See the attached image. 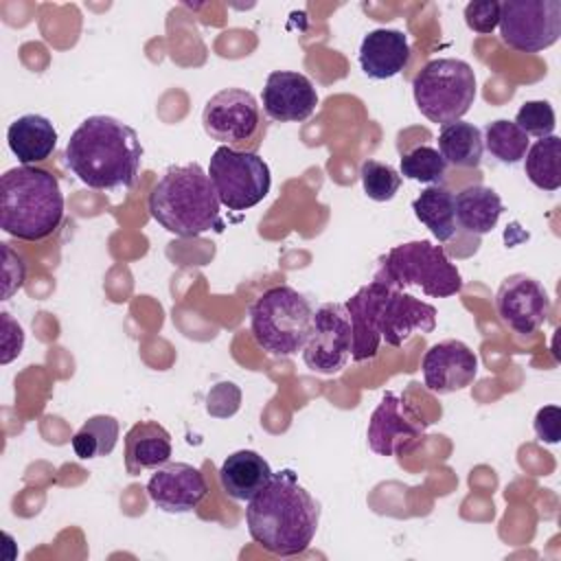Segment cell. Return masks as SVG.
<instances>
[{
  "instance_id": "ffe728a7",
  "label": "cell",
  "mask_w": 561,
  "mask_h": 561,
  "mask_svg": "<svg viewBox=\"0 0 561 561\" xmlns=\"http://www.w3.org/2000/svg\"><path fill=\"white\" fill-rule=\"evenodd\" d=\"M272 473L274 471L270 462L261 454L252 449H239L221 462L219 484L228 497L248 502L270 482Z\"/></svg>"
},
{
  "instance_id": "83f0119b",
  "label": "cell",
  "mask_w": 561,
  "mask_h": 561,
  "mask_svg": "<svg viewBox=\"0 0 561 561\" xmlns=\"http://www.w3.org/2000/svg\"><path fill=\"white\" fill-rule=\"evenodd\" d=\"M445 173H447V162L438 153L436 147L419 145V147H414V149H410L408 153L401 156L399 175H403L408 180L434 186V184L443 182Z\"/></svg>"
},
{
  "instance_id": "9c48e42d",
  "label": "cell",
  "mask_w": 561,
  "mask_h": 561,
  "mask_svg": "<svg viewBox=\"0 0 561 561\" xmlns=\"http://www.w3.org/2000/svg\"><path fill=\"white\" fill-rule=\"evenodd\" d=\"M208 178L228 210H248L263 202L272 188L270 167L256 151H237L226 145L213 151Z\"/></svg>"
},
{
  "instance_id": "d6a6232c",
  "label": "cell",
  "mask_w": 561,
  "mask_h": 561,
  "mask_svg": "<svg viewBox=\"0 0 561 561\" xmlns=\"http://www.w3.org/2000/svg\"><path fill=\"white\" fill-rule=\"evenodd\" d=\"M24 346V333L22 327L4 311L2 313V364H9L15 355L22 353Z\"/></svg>"
},
{
  "instance_id": "603a6c76",
  "label": "cell",
  "mask_w": 561,
  "mask_h": 561,
  "mask_svg": "<svg viewBox=\"0 0 561 561\" xmlns=\"http://www.w3.org/2000/svg\"><path fill=\"white\" fill-rule=\"evenodd\" d=\"M438 153L445 158L447 164L476 169L480 167L482 153H484L482 131L473 123H465V121L440 125Z\"/></svg>"
},
{
  "instance_id": "30bf717a",
  "label": "cell",
  "mask_w": 561,
  "mask_h": 561,
  "mask_svg": "<svg viewBox=\"0 0 561 561\" xmlns=\"http://www.w3.org/2000/svg\"><path fill=\"white\" fill-rule=\"evenodd\" d=\"M204 131L237 151H256L265 134L263 114L252 92L226 88L213 94L202 112Z\"/></svg>"
},
{
  "instance_id": "d6986e66",
  "label": "cell",
  "mask_w": 561,
  "mask_h": 561,
  "mask_svg": "<svg viewBox=\"0 0 561 561\" xmlns=\"http://www.w3.org/2000/svg\"><path fill=\"white\" fill-rule=\"evenodd\" d=\"M57 129L42 114L18 116L7 129V145L24 167H35L48 160L57 147Z\"/></svg>"
},
{
  "instance_id": "2e32d148",
  "label": "cell",
  "mask_w": 561,
  "mask_h": 561,
  "mask_svg": "<svg viewBox=\"0 0 561 561\" xmlns=\"http://www.w3.org/2000/svg\"><path fill=\"white\" fill-rule=\"evenodd\" d=\"M263 112L276 123L307 121L318 105L311 79L296 70H272L263 85Z\"/></svg>"
},
{
  "instance_id": "5b68a950",
  "label": "cell",
  "mask_w": 561,
  "mask_h": 561,
  "mask_svg": "<svg viewBox=\"0 0 561 561\" xmlns=\"http://www.w3.org/2000/svg\"><path fill=\"white\" fill-rule=\"evenodd\" d=\"M59 180L39 167H13L0 182V228L20 241H44L64 221Z\"/></svg>"
},
{
  "instance_id": "484cf974",
  "label": "cell",
  "mask_w": 561,
  "mask_h": 561,
  "mask_svg": "<svg viewBox=\"0 0 561 561\" xmlns=\"http://www.w3.org/2000/svg\"><path fill=\"white\" fill-rule=\"evenodd\" d=\"M121 425L110 414L90 416L72 436V449L81 460L110 456L118 443Z\"/></svg>"
},
{
  "instance_id": "7402d4cb",
  "label": "cell",
  "mask_w": 561,
  "mask_h": 561,
  "mask_svg": "<svg viewBox=\"0 0 561 561\" xmlns=\"http://www.w3.org/2000/svg\"><path fill=\"white\" fill-rule=\"evenodd\" d=\"M454 213L456 224L465 232L489 234L497 226L504 213V204L491 186L471 184L454 197Z\"/></svg>"
},
{
  "instance_id": "8992f818",
  "label": "cell",
  "mask_w": 561,
  "mask_h": 561,
  "mask_svg": "<svg viewBox=\"0 0 561 561\" xmlns=\"http://www.w3.org/2000/svg\"><path fill=\"white\" fill-rule=\"evenodd\" d=\"M375 280L390 287H416L430 298H449L462 289V276L443 245L419 239L390 248L377 259Z\"/></svg>"
},
{
  "instance_id": "277c9868",
  "label": "cell",
  "mask_w": 561,
  "mask_h": 561,
  "mask_svg": "<svg viewBox=\"0 0 561 561\" xmlns=\"http://www.w3.org/2000/svg\"><path fill=\"white\" fill-rule=\"evenodd\" d=\"M147 208L175 237H199L224 228L221 202L197 162L169 167L151 188Z\"/></svg>"
},
{
  "instance_id": "4316f807",
  "label": "cell",
  "mask_w": 561,
  "mask_h": 561,
  "mask_svg": "<svg viewBox=\"0 0 561 561\" xmlns=\"http://www.w3.org/2000/svg\"><path fill=\"white\" fill-rule=\"evenodd\" d=\"M482 140H484V149L502 164L522 162L530 147L528 136L513 121H506V118L491 121L484 127Z\"/></svg>"
},
{
  "instance_id": "d4e9b609",
  "label": "cell",
  "mask_w": 561,
  "mask_h": 561,
  "mask_svg": "<svg viewBox=\"0 0 561 561\" xmlns=\"http://www.w3.org/2000/svg\"><path fill=\"white\" fill-rule=\"evenodd\" d=\"M561 138L546 136L535 140L524 156L526 178L541 191H557L561 186Z\"/></svg>"
},
{
  "instance_id": "52a82bcc",
  "label": "cell",
  "mask_w": 561,
  "mask_h": 561,
  "mask_svg": "<svg viewBox=\"0 0 561 561\" xmlns=\"http://www.w3.org/2000/svg\"><path fill=\"white\" fill-rule=\"evenodd\" d=\"M311 302L289 285L265 289L250 307V333L272 357H291L302 351L311 324Z\"/></svg>"
},
{
  "instance_id": "cb8c5ba5",
  "label": "cell",
  "mask_w": 561,
  "mask_h": 561,
  "mask_svg": "<svg viewBox=\"0 0 561 561\" xmlns=\"http://www.w3.org/2000/svg\"><path fill=\"white\" fill-rule=\"evenodd\" d=\"M414 217L434 234L438 241H449L456 234V213H454V193L445 186L434 184L421 191L412 202Z\"/></svg>"
},
{
  "instance_id": "f546056e",
  "label": "cell",
  "mask_w": 561,
  "mask_h": 561,
  "mask_svg": "<svg viewBox=\"0 0 561 561\" xmlns=\"http://www.w3.org/2000/svg\"><path fill=\"white\" fill-rule=\"evenodd\" d=\"M513 123L526 136L546 138V136H552V131L557 127V116H554V110L548 101H524L519 105Z\"/></svg>"
},
{
  "instance_id": "5bb4252c",
  "label": "cell",
  "mask_w": 561,
  "mask_h": 561,
  "mask_svg": "<svg viewBox=\"0 0 561 561\" xmlns=\"http://www.w3.org/2000/svg\"><path fill=\"white\" fill-rule=\"evenodd\" d=\"M495 309L511 331L530 335L546 324L552 302L537 278L528 274H511L497 287Z\"/></svg>"
},
{
  "instance_id": "7a4b0ae2",
  "label": "cell",
  "mask_w": 561,
  "mask_h": 561,
  "mask_svg": "<svg viewBox=\"0 0 561 561\" xmlns=\"http://www.w3.org/2000/svg\"><path fill=\"white\" fill-rule=\"evenodd\" d=\"M344 307L353 331V362L373 359L381 340L399 348L414 333L436 329V309L430 302L375 278L359 287Z\"/></svg>"
},
{
  "instance_id": "ac0fdd59",
  "label": "cell",
  "mask_w": 561,
  "mask_h": 561,
  "mask_svg": "<svg viewBox=\"0 0 561 561\" xmlns=\"http://www.w3.org/2000/svg\"><path fill=\"white\" fill-rule=\"evenodd\" d=\"M362 72L375 81L397 77L410 61L408 35L399 28L368 31L359 44Z\"/></svg>"
},
{
  "instance_id": "4fadbf2b",
  "label": "cell",
  "mask_w": 561,
  "mask_h": 561,
  "mask_svg": "<svg viewBox=\"0 0 561 561\" xmlns=\"http://www.w3.org/2000/svg\"><path fill=\"white\" fill-rule=\"evenodd\" d=\"M430 421H425L403 397L388 390L370 414L366 440L377 456H397L414 445Z\"/></svg>"
},
{
  "instance_id": "6da1fadb",
  "label": "cell",
  "mask_w": 561,
  "mask_h": 561,
  "mask_svg": "<svg viewBox=\"0 0 561 561\" xmlns=\"http://www.w3.org/2000/svg\"><path fill=\"white\" fill-rule=\"evenodd\" d=\"M64 158L70 173L88 188L125 193L138 182L142 145L127 123L94 114L83 118L70 134Z\"/></svg>"
},
{
  "instance_id": "1f68e13d",
  "label": "cell",
  "mask_w": 561,
  "mask_h": 561,
  "mask_svg": "<svg viewBox=\"0 0 561 561\" xmlns=\"http://www.w3.org/2000/svg\"><path fill=\"white\" fill-rule=\"evenodd\" d=\"M533 427H535V434L541 443H548V445L559 443V436H561V410H559V405L539 408L537 414H535Z\"/></svg>"
},
{
  "instance_id": "9a60e30c",
  "label": "cell",
  "mask_w": 561,
  "mask_h": 561,
  "mask_svg": "<svg viewBox=\"0 0 561 561\" xmlns=\"http://www.w3.org/2000/svg\"><path fill=\"white\" fill-rule=\"evenodd\" d=\"M423 383L434 394L465 390L478 375L476 353L460 340H443L432 344L421 362Z\"/></svg>"
},
{
  "instance_id": "44dd1931",
  "label": "cell",
  "mask_w": 561,
  "mask_h": 561,
  "mask_svg": "<svg viewBox=\"0 0 561 561\" xmlns=\"http://www.w3.org/2000/svg\"><path fill=\"white\" fill-rule=\"evenodd\" d=\"M171 458V434L156 421H140L125 434V469L129 476H140L147 469H158Z\"/></svg>"
},
{
  "instance_id": "ba28073f",
  "label": "cell",
  "mask_w": 561,
  "mask_h": 561,
  "mask_svg": "<svg viewBox=\"0 0 561 561\" xmlns=\"http://www.w3.org/2000/svg\"><path fill=\"white\" fill-rule=\"evenodd\" d=\"M412 96L427 121L440 125L460 121L476 101V72L462 59H432L416 72Z\"/></svg>"
},
{
  "instance_id": "8fae6325",
  "label": "cell",
  "mask_w": 561,
  "mask_h": 561,
  "mask_svg": "<svg viewBox=\"0 0 561 561\" xmlns=\"http://www.w3.org/2000/svg\"><path fill=\"white\" fill-rule=\"evenodd\" d=\"M500 37L517 53H541L561 35L559 0H506L500 4Z\"/></svg>"
},
{
  "instance_id": "7c38bea8",
  "label": "cell",
  "mask_w": 561,
  "mask_h": 561,
  "mask_svg": "<svg viewBox=\"0 0 561 561\" xmlns=\"http://www.w3.org/2000/svg\"><path fill=\"white\" fill-rule=\"evenodd\" d=\"M353 331L346 307L340 302L320 305L309 324L302 359L318 375H335L351 359Z\"/></svg>"
},
{
  "instance_id": "e0dca14e",
  "label": "cell",
  "mask_w": 561,
  "mask_h": 561,
  "mask_svg": "<svg viewBox=\"0 0 561 561\" xmlns=\"http://www.w3.org/2000/svg\"><path fill=\"white\" fill-rule=\"evenodd\" d=\"M151 502L164 513H191L208 495L204 473L188 462H164L147 482Z\"/></svg>"
},
{
  "instance_id": "4dcf8cb0",
  "label": "cell",
  "mask_w": 561,
  "mask_h": 561,
  "mask_svg": "<svg viewBox=\"0 0 561 561\" xmlns=\"http://www.w3.org/2000/svg\"><path fill=\"white\" fill-rule=\"evenodd\" d=\"M500 4L495 0H478L465 7V22L473 33L489 35L500 24Z\"/></svg>"
},
{
  "instance_id": "3957f363",
  "label": "cell",
  "mask_w": 561,
  "mask_h": 561,
  "mask_svg": "<svg viewBox=\"0 0 561 561\" xmlns=\"http://www.w3.org/2000/svg\"><path fill=\"white\" fill-rule=\"evenodd\" d=\"M250 537L276 557L305 552L320 524V506L291 469L272 473L270 482L245 506Z\"/></svg>"
},
{
  "instance_id": "f1b7e54d",
  "label": "cell",
  "mask_w": 561,
  "mask_h": 561,
  "mask_svg": "<svg viewBox=\"0 0 561 561\" xmlns=\"http://www.w3.org/2000/svg\"><path fill=\"white\" fill-rule=\"evenodd\" d=\"M359 178L364 193L373 202H390L401 186L399 171L379 160H364L359 167Z\"/></svg>"
}]
</instances>
